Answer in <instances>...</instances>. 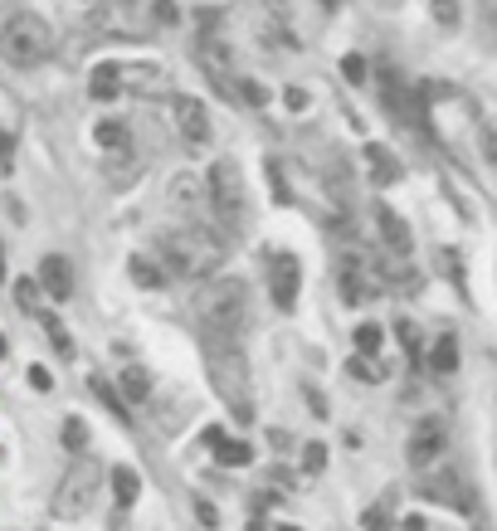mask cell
<instances>
[{"mask_svg": "<svg viewBox=\"0 0 497 531\" xmlns=\"http://www.w3.org/2000/svg\"><path fill=\"white\" fill-rule=\"evenodd\" d=\"M39 288H44L54 303H69V298H74V264H69L64 254L39 259Z\"/></svg>", "mask_w": 497, "mask_h": 531, "instance_id": "7c38bea8", "label": "cell"}, {"mask_svg": "<svg viewBox=\"0 0 497 531\" xmlns=\"http://www.w3.org/2000/svg\"><path fill=\"white\" fill-rule=\"evenodd\" d=\"M405 531H424V522H420V517H410V522H405Z\"/></svg>", "mask_w": 497, "mask_h": 531, "instance_id": "8d00e7d4", "label": "cell"}, {"mask_svg": "<svg viewBox=\"0 0 497 531\" xmlns=\"http://www.w3.org/2000/svg\"><path fill=\"white\" fill-rule=\"evenodd\" d=\"M171 117H176V132L191 142V147H205L210 142V108L200 98H171Z\"/></svg>", "mask_w": 497, "mask_h": 531, "instance_id": "ba28073f", "label": "cell"}, {"mask_svg": "<svg viewBox=\"0 0 497 531\" xmlns=\"http://www.w3.org/2000/svg\"><path fill=\"white\" fill-rule=\"evenodd\" d=\"M210 449H215V458H220V463H234V468H239V463H249V458H254V449H249V444H244V439H225V434H220V439H215V444H210Z\"/></svg>", "mask_w": 497, "mask_h": 531, "instance_id": "44dd1931", "label": "cell"}, {"mask_svg": "<svg viewBox=\"0 0 497 531\" xmlns=\"http://www.w3.org/2000/svg\"><path fill=\"white\" fill-rule=\"evenodd\" d=\"M439 454H444V419H424L420 429L410 434L405 458H410V468H429Z\"/></svg>", "mask_w": 497, "mask_h": 531, "instance_id": "8fae6325", "label": "cell"}, {"mask_svg": "<svg viewBox=\"0 0 497 531\" xmlns=\"http://www.w3.org/2000/svg\"><path fill=\"white\" fill-rule=\"evenodd\" d=\"M298 288H303V264L293 254H273L268 259V293H273V307L293 312L298 307Z\"/></svg>", "mask_w": 497, "mask_h": 531, "instance_id": "52a82bcc", "label": "cell"}, {"mask_svg": "<svg viewBox=\"0 0 497 531\" xmlns=\"http://www.w3.org/2000/svg\"><path fill=\"white\" fill-rule=\"evenodd\" d=\"M337 278H342V298H346V303H366L371 293H381L376 273H366L361 259H342V264H337Z\"/></svg>", "mask_w": 497, "mask_h": 531, "instance_id": "4fadbf2b", "label": "cell"}, {"mask_svg": "<svg viewBox=\"0 0 497 531\" xmlns=\"http://www.w3.org/2000/svg\"><path fill=\"white\" fill-rule=\"evenodd\" d=\"M200 69H205V78L225 93V98H239V88H234V69H230V54L234 49H225L220 39H200Z\"/></svg>", "mask_w": 497, "mask_h": 531, "instance_id": "9c48e42d", "label": "cell"}, {"mask_svg": "<svg viewBox=\"0 0 497 531\" xmlns=\"http://www.w3.org/2000/svg\"><path fill=\"white\" fill-rule=\"evenodd\" d=\"M39 298H44L39 278H15V303H20V312H30V317H39Z\"/></svg>", "mask_w": 497, "mask_h": 531, "instance_id": "7402d4cb", "label": "cell"}, {"mask_svg": "<svg viewBox=\"0 0 497 531\" xmlns=\"http://www.w3.org/2000/svg\"><path fill=\"white\" fill-rule=\"evenodd\" d=\"M0 273H5V249H0Z\"/></svg>", "mask_w": 497, "mask_h": 531, "instance_id": "74e56055", "label": "cell"}, {"mask_svg": "<svg viewBox=\"0 0 497 531\" xmlns=\"http://www.w3.org/2000/svg\"><path fill=\"white\" fill-rule=\"evenodd\" d=\"M0 356H5V337H0Z\"/></svg>", "mask_w": 497, "mask_h": 531, "instance_id": "ab89813d", "label": "cell"}, {"mask_svg": "<svg viewBox=\"0 0 497 531\" xmlns=\"http://www.w3.org/2000/svg\"><path fill=\"white\" fill-rule=\"evenodd\" d=\"M371 361H376V356H356V361H351V376H361V380H385V371H381V366H371Z\"/></svg>", "mask_w": 497, "mask_h": 531, "instance_id": "f1b7e54d", "label": "cell"}, {"mask_svg": "<svg viewBox=\"0 0 497 531\" xmlns=\"http://www.w3.org/2000/svg\"><path fill=\"white\" fill-rule=\"evenodd\" d=\"M429 366H434L439 376H454V371H459V337H454V332H444V337L434 342V351H429Z\"/></svg>", "mask_w": 497, "mask_h": 531, "instance_id": "e0dca14e", "label": "cell"}, {"mask_svg": "<svg viewBox=\"0 0 497 531\" xmlns=\"http://www.w3.org/2000/svg\"><path fill=\"white\" fill-rule=\"evenodd\" d=\"M39 322H44V332H49V342H54L59 356H74V342H69V332H64V322L54 312H39Z\"/></svg>", "mask_w": 497, "mask_h": 531, "instance_id": "603a6c76", "label": "cell"}, {"mask_svg": "<svg viewBox=\"0 0 497 531\" xmlns=\"http://www.w3.org/2000/svg\"><path fill=\"white\" fill-rule=\"evenodd\" d=\"M366 161L376 166V186H390V181H400V161L385 152V147H376V142H371V147H366Z\"/></svg>", "mask_w": 497, "mask_h": 531, "instance_id": "ac0fdd59", "label": "cell"}, {"mask_svg": "<svg viewBox=\"0 0 497 531\" xmlns=\"http://www.w3.org/2000/svg\"><path fill=\"white\" fill-rule=\"evenodd\" d=\"M195 512H200V522H205V527H215V522H220V517H215V507H210V502H200V507H195Z\"/></svg>", "mask_w": 497, "mask_h": 531, "instance_id": "d590c367", "label": "cell"}, {"mask_svg": "<svg viewBox=\"0 0 497 531\" xmlns=\"http://www.w3.org/2000/svg\"><path fill=\"white\" fill-rule=\"evenodd\" d=\"M420 497H424V502L459 507V512H468V507H473V497H468V488H463V478L454 473V468H444V473H429V478L420 483Z\"/></svg>", "mask_w": 497, "mask_h": 531, "instance_id": "30bf717a", "label": "cell"}, {"mask_svg": "<svg viewBox=\"0 0 497 531\" xmlns=\"http://www.w3.org/2000/svg\"><path fill=\"white\" fill-rule=\"evenodd\" d=\"M30 385H39V390H49L54 380H49V371H44V366H35V371H30Z\"/></svg>", "mask_w": 497, "mask_h": 531, "instance_id": "e575fe53", "label": "cell"}, {"mask_svg": "<svg viewBox=\"0 0 497 531\" xmlns=\"http://www.w3.org/2000/svg\"><path fill=\"white\" fill-rule=\"evenodd\" d=\"M278 531H298V527H278Z\"/></svg>", "mask_w": 497, "mask_h": 531, "instance_id": "60d3db41", "label": "cell"}, {"mask_svg": "<svg viewBox=\"0 0 497 531\" xmlns=\"http://www.w3.org/2000/svg\"><path fill=\"white\" fill-rule=\"evenodd\" d=\"M210 205H215L230 225L249 215V190H244V176H239L234 161H215V166H210Z\"/></svg>", "mask_w": 497, "mask_h": 531, "instance_id": "8992f818", "label": "cell"}, {"mask_svg": "<svg viewBox=\"0 0 497 531\" xmlns=\"http://www.w3.org/2000/svg\"><path fill=\"white\" fill-rule=\"evenodd\" d=\"M195 322H200V337H234L244 332L249 322V293L239 278H205L195 288Z\"/></svg>", "mask_w": 497, "mask_h": 531, "instance_id": "7a4b0ae2", "label": "cell"}, {"mask_svg": "<svg viewBox=\"0 0 497 531\" xmlns=\"http://www.w3.org/2000/svg\"><path fill=\"white\" fill-rule=\"evenodd\" d=\"M342 74L351 78V83H361V78H366V59H342Z\"/></svg>", "mask_w": 497, "mask_h": 531, "instance_id": "d6a6232c", "label": "cell"}, {"mask_svg": "<svg viewBox=\"0 0 497 531\" xmlns=\"http://www.w3.org/2000/svg\"><path fill=\"white\" fill-rule=\"evenodd\" d=\"M152 15H156V20H161V25H176V20H181L171 0H156V5H152Z\"/></svg>", "mask_w": 497, "mask_h": 531, "instance_id": "1f68e13d", "label": "cell"}, {"mask_svg": "<svg viewBox=\"0 0 497 531\" xmlns=\"http://www.w3.org/2000/svg\"><path fill=\"white\" fill-rule=\"evenodd\" d=\"M54 54V30L39 15H10L0 25V59L15 69H39Z\"/></svg>", "mask_w": 497, "mask_h": 531, "instance_id": "277c9868", "label": "cell"}, {"mask_svg": "<svg viewBox=\"0 0 497 531\" xmlns=\"http://www.w3.org/2000/svg\"><path fill=\"white\" fill-rule=\"evenodd\" d=\"M117 83H122V69L117 64H98L93 69V98H103V103L117 98Z\"/></svg>", "mask_w": 497, "mask_h": 531, "instance_id": "ffe728a7", "label": "cell"}, {"mask_svg": "<svg viewBox=\"0 0 497 531\" xmlns=\"http://www.w3.org/2000/svg\"><path fill=\"white\" fill-rule=\"evenodd\" d=\"M205 346V371L215 380V390L225 395V405H230L239 419L254 415V405H249V366H244V351L234 337H200Z\"/></svg>", "mask_w": 497, "mask_h": 531, "instance_id": "3957f363", "label": "cell"}, {"mask_svg": "<svg viewBox=\"0 0 497 531\" xmlns=\"http://www.w3.org/2000/svg\"><path fill=\"white\" fill-rule=\"evenodd\" d=\"M117 395L127 400V405H147L152 400V376H147V366H122L117 371Z\"/></svg>", "mask_w": 497, "mask_h": 531, "instance_id": "5bb4252c", "label": "cell"}, {"mask_svg": "<svg viewBox=\"0 0 497 531\" xmlns=\"http://www.w3.org/2000/svg\"><path fill=\"white\" fill-rule=\"evenodd\" d=\"M381 342H385V332L376 322H361V327H356V351H361V356H376Z\"/></svg>", "mask_w": 497, "mask_h": 531, "instance_id": "cb8c5ba5", "label": "cell"}, {"mask_svg": "<svg viewBox=\"0 0 497 531\" xmlns=\"http://www.w3.org/2000/svg\"><path fill=\"white\" fill-rule=\"evenodd\" d=\"M156 259H161V268L171 278L205 283L225 264V244H220V234H210L205 225H181V229H166L156 239Z\"/></svg>", "mask_w": 497, "mask_h": 531, "instance_id": "6da1fadb", "label": "cell"}, {"mask_svg": "<svg viewBox=\"0 0 497 531\" xmlns=\"http://www.w3.org/2000/svg\"><path fill=\"white\" fill-rule=\"evenodd\" d=\"M127 273H132V283L137 288H166V268H161V259H147V254H132L127 259Z\"/></svg>", "mask_w": 497, "mask_h": 531, "instance_id": "9a60e30c", "label": "cell"}, {"mask_svg": "<svg viewBox=\"0 0 497 531\" xmlns=\"http://www.w3.org/2000/svg\"><path fill=\"white\" fill-rule=\"evenodd\" d=\"M366 531H385V507H371V512H366Z\"/></svg>", "mask_w": 497, "mask_h": 531, "instance_id": "836d02e7", "label": "cell"}, {"mask_svg": "<svg viewBox=\"0 0 497 531\" xmlns=\"http://www.w3.org/2000/svg\"><path fill=\"white\" fill-rule=\"evenodd\" d=\"M98 483H103V468H98L93 458L74 463V468L64 473V483H59V497H54L59 517H78V512H88V507H93V497H98Z\"/></svg>", "mask_w": 497, "mask_h": 531, "instance_id": "5b68a950", "label": "cell"}, {"mask_svg": "<svg viewBox=\"0 0 497 531\" xmlns=\"http://www.w3.org/2000/svg\"><path fill=\"white\" fill-rule=\"evenodd\" d=\"M303 463H307V473H317V468H322V463H327V449H322V444H307Z\"/></svg>", "mask_w": 497, "mask_h": 531, "instance_id": "4dcf8cb0", "label": "cell"}, {"mask_svg": "<svg viewBox=\"0 0 497 531\" xmlns=\"http://www.w3.org/2000/svg\"><path fill=\"white\" fill-rule=\"evenodd\" d=\"M98 142H103V147H122V142H127L122 122H98Z\"/></svg>", "mask_w": 497, "mask_h": 531, "instance_id": "4316f807", "label": "cell"}, {"mask_svg": "<svg viewBox=\"0 0 497 531\" xmlns=\"http://www.w3.org/2000/svg\"><path fill=\"white\" fill-rule=\"evenodd\" d=\"M137 493H142L137 468H117V473H113V497L122 502V507H132V502H137Z\"/></svg>", "mask_w": 497, "mask_h": 531, "instance_id": "d6986e66", "label": "cell"}, {"mask_svg": "<svg viewBox=\"0 0 497 531\" xmlns=\"http://www.w3.org/2000/svg\"><path fill=\"white\" fill-rule=\"evenodd\" d=\"M381 234H385V244H390V254H410V249H415V239H410V225H405V220H400L390 205L381 210Z\"/></svg>", "mask_w": 497, "mask_h": 531, "instance_id": "2e32d148", "label": "cell"}, {"mask_svg": "<svg viewBox=\"0 0 497 531\" xmlns=\"http://www.w3.org/2000/svg\"><path fill=\"white\" fill-rule=\"evenodd\" d=\"M395 337H400V346H405L410 356H420V327H415V322H395Z\"/></svg>", "mask_w": 497, "mask_h": 531, "instance_id": "d4e9b609", "label": "cell"}, {"mask_svg": "<svg viewBox=\"0 0 497 531\" xmlns=\"http://www.w3.org/2000/svg\"><path fill=\"white\" fill-rule=\"evenodd\" d=\"M322 5H342V0H322Z\"/></svg>", "mask_w": 497, "mask_h": 531, "instance_id": "f35d334b", "label": "cell"}, {"mask_svg": "<svg viewBox=\"0 0 497 531\" xmlns=\"http://www.w3.org/2000/svg\"><path fill=\"white\" fill-rule=\"evenodd\" d=\"M15 171V137H0V176Z\"/></svg>", "mask_w": 497, "mask_h": 531, "instance_id": "f546056e", "label": "cell"}, {"mask_svg": "<svg viewBox=\"0 0 497 531\" xmlns=\"http://www.w3.org/2000/svg\"><path fill=\"white\" fill-rule=\"evenodd\" d=\"M459 5L463 0H434V20L439 25H459Z\"/></svg>", "mask_w": 497, "mask_h": 531, "instance_id": "83f0119b", "label": "cell"}, {"mask_svg": "<svg viewBox=\"0 0 497 531\" xmlns=\"http://www.w3.org/2000/svg\"><path fill=\"white\" fill-rule=\"evenodd\" d=\"M64 444H69V449H83V444H88V429H83V419H64Z\"/></svg>", "mask_w": 497, "mask_h": 531, "instance_id": "484cf974", "label": "cell"}]
</instances>
